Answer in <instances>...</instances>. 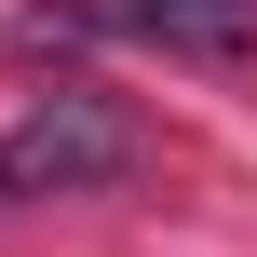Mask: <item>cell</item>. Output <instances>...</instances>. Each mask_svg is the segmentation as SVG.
Returning <instances> with one entry per match:
<instances>
[{
	"label": "cell",
	"mask_w": 257,
	"mask_h": 257,
	"mask_svg": "<svg viewBox=\"0 0 257 257\" xmlns=\"http://www.w3.org/2000/svg\"><path fill=\"white\" fill-rule=\"evenodd\" d=\"M136 163H149V136L95 81H54L0 122V203H81V190H122Z\"/></svg>",
	"instance_id": "obj_1"
},
{
	"label": "cell",
	"mask_w": 257,
	"mask_h": 257,
	"mask_svg": "<svg viewBox=\"0 0 257 257\" xmlns=\"http://www.w3.org/2000/svg\"><path fill=\"white\" fill-rule=\"evenodd\" d=\"M27 41H163V54H244L257 0H68L27 14Z\"/></svg>",
	"instance_id": "obj_2"
}]
</instances>
